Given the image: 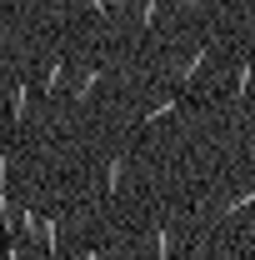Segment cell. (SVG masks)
<instances>
[{"mask_svg":"<svg viewBox=\"0 0 255 260\" xmlns=\"http://www.w3.org/2000/svg\"><path fill=\"white\" fill-rule=\"evenodd\" d=\"M100 75H105V70H100V65H95V70H90V75H85V80H80V85H75V100H90V95H95V85H100Z\"/></svg>","mask_w":255,"mask_h":260,"instance_id":"cell-1","label":"cell"},{"mask_svg":"<svg viewBox=\"0 0 255 260\" xmlns=\"http://www.w3.org/2000/svg\"><path fill=\"white\" fill-rule=\"evenodd\" d=\"M25 100H30V90H25V85H15V100H10V120H20V115H25Z\"/></svg>","mask_w":255,"mask_h":260,"instance_id":"cell-2","label":"cell"},{"mask_svg":"<svg viewBox=\"0 0 255 260\" xmlns=\"http://www.w3.org/2000/svg\"><path fill=\"white\" fill-rule=\"evenodd\" d=\"M60 75H65V65H60V60H50V75H45V85H40V95H50V90L60 85Z\"/></svg>","mask_w":255,"mask_h":260,"instance_id":"cell-3","label":"cell"},{"mask_svg":"<svg viewBox=\"0 0 255 260\" xmlns=\"http://www.w3.org/2000/svg\"><path fill=\"white\" fill-rule=\"evenodd\" d=\"M155 15H160V0H145L140 5V25H155Z\"/></svg>","mask_w":255,"mask_h":260,"instance_id":"cell-4","label":"cell"},{"mask_svg":"<svg viewBox=\"0 0 255 260\" xmlns=\"http://www.w3.org/2000/svg\"><path fill=\"white\" fill-rule=\"evenodd\" d=\"M250 90V65H240V75H235V95H245Z\"/></svg>","mask_w":255,"mask_h":260,"instance_id":"cell-5","label":"cell"},{"mask_svg":"<svg viewBox=\"0 0 255 260\" xmlns=\"http://www.w3.org/2000/svg\"><path fill=\"white\" fill-rule=\"evenodd\" d=\"M120 185V160H110V170H105V190H115Z\"/></svg>","mask_w":255,"mask_h":260,"instance_id":"cell-6","label":"cell"},{"mask_svg":"<svg viewBox=\"0 0 255 260\" xmlns=\"http://www.w3.org/2000/svg\"><path fill=\"white\" fill-rule=\"evenodd\" d=\"M155 250H160V260H170V235H165V230L155 235Z\"/></svg>","mask_w":255,"mask_h":260,"instance_id":"cell-7","label":"cell"},{"mask_svg":"<svg viewBox=\"0 0 255 260\" xmlns=\"http://www.w3.org/2000/svg\"><path fill=\"white\" fill-rule=\"evenodd\" d=\"M90 5H95L100 15H110V10H115V0H90Z\"/></svg>","mask_w":255,"mask_h":260,"instance_id":"cell-8","label":"cell"},{"mask_svg":"<svg viewBox=\"0 0 255 260\" xmlns=\"http://www.w3.org/2000/svg\"><path fill=\"white\" fill-rule=\"evenodd\" d=\"M5 260H20V250H15V245H5Z\"/></svg>","mask_w":255,"mask_h":260,"instance_id":"cell-9","label":"cell"},{"mask_svg":"<svg viewBox=\"0 0 255 260\" xmlns=\"http://www.w3.org/2000/svg\"><path fill=\"white\" fill-rule=\"evenodd\" d=\"M80 260H100V250H85V255H80Z\"/></svg>","mask_w":255,"mask_h":260,"instance_id":"cell-10","label":"cell"}]
</instances>
